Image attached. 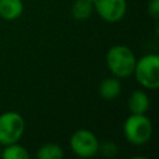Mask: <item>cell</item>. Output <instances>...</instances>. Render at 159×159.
<instances>
[{
  "instance_id": "obj_6",
  "label": "cell",
  "mask_w": 159,
  "mask_h": 159,
  "mask_svg": "<svg viewBox=\"0 0 159 159\" xmlns=\"http://www.w3.org/2000/svg\"><path fill=\"white\" fill-rule=\"evenodd\" d=\"M93 10L107 22L120 21L127 12V0H93Z\"/></svg>"
},
{
  "instance_id": "obj_10",
  "label": "cell",
  "mask_w": 159,
  "mask_h": 159,
  "mask_svg": "<svg viewBox=\"0 0 159 159\" xmlns=\"http://www.w3.org/2000/svg\"><path fill=\"white\" fill-rule=\"evenodd\" d=\"M93 12V4L89 0H75L71 7L72 16L78 20L83 21L87 20Z\"/></svg>"
},
{
  "instance_id": "obj_8",
  "label": "cell",
  "mask_w": 159,
  "mask_h": 159,
  "mask_svg": "<svg viewBox=\"0 0 159 159\" xmlns=\"http://www.w3.org/2000/svg\"><path fill=\"white\" fill-rule=\"evenodd\" d=\"M149 97L144 91L137 89L128 98V107L133 114H145L149 108Z\"/></svg>"
},
{
  "instance_id": "obj_12",
  "label": "cell",
  "mask_w": 159,
  "mask_h": 159,
  "mask_svg": "<svg viewBox=\"0 0 159 159\" xmlns=\"http://www.w3.org/2000/svg\"><path fill=\"white\" fill-rule=\"evenodd\" d=\"M0 155L4 159H27L30 157L26 148L17 144V142L5 145V148H4V150L1 152Z\"/></svg>"
},
{
  "instance_id": "obj_7",
  "label": "cell",
  "mask_w": 159,
  "mask_h": 159,
  "mask_svg": "<svg viewBox=\"0 0 159 159\" xmlns=\"http://www.w3.org/2000/svg\"><path fill=\"white\" fill-rule=\"evenodd\" d=\"M24 11L21 0H0V17L7 21L16 20Z\"/></svg>"
},
{
  "instance_id": "obj_11",
  "label": "cell",
  "mask_w": 159,
  "mask_h": 159,
  "mask_svg": "<svg viewBox=\"0 0 159 159\" xmlns=\"http://www.w3.org/2000/svg\"><path fill=\"white\" fill-rule=\"evenodd\" d=\"M39 159H61L63 158V149L55 143L43 144L36 153Z\"/></svg>"
},
{
  "instance_id": "obj_5",
  "label": "cell",
  "mask_w": 159,
  "mask_h": 159,
  "mask_svg": "<svg viewBox=\"0 0 159 159\" xmlns=\"http://www.w3.org/2000/svg\"><path fill=\"white\" fill-rule=\"evenodd\" d=\"M70 147L77 157L91 158L98 153L99 142L91 130L77 129L70 138Z\"/></svg>"
},
{
  "instance_id": "obj_3",
  "label": "cell",
  "mask_w": 159,
  "mask_h": 159,
  "mask_svg": "<svg viewBox=\"0 0 159 159\" xmlns=\"http://www.w3.org/2000/svg\"><path fill=\"white\" fill-rule=\"evenodd\" d=\"M125 139L134 145H143L149 142L153 134V124L145 114L129 116L123 124Z\"/></svg>"
},
{
  "instance_id": "obj_15",
  "label": "cell",
  "mask_w": 159,
  "mask_h": 159,
  "mask_svg": "<svg viewBox=\"0 0 159 159\" xmlns=\"http://www.w3.org/2000/svg\"><path fill=\"white\" fill-rule=\"evenodd\" d=\"M89 1H91V2H93V0H89Z\"/></svg>"
},
{
  "instance_id": "obj_2",
  "label": "cell",
  "mask_w": 159,
  "mask_h": 159,
  "mask_svg": "<svg viewBox=\"0 0 159 159\" xmlns=\"http://www.w3.org/2000/svg\"><path fill=\"white\" fill-rule=\"evenodd\" d=\"M133 75L142 87L157 89L159 87V56L149 53L137 60Z\"/></svg>"
},
{
  "instance_id": "obj_13",
  "label": "cell",
  "mask_w": 159,
  "mask_h": 159,
  "mask_svg": "<svg viewBox=\"0 0 159 159\" xmlns=\"http://www.w3.org/2000/svg\"><path fill=\"white\" fill-rule=\"evenodd\" d=\"M98 152H101L104 157H114L116 154H117V152H118V148H117V145L113 143V142H104V143H102V144H99V148H98Z\"/></svg>"
},
{
  "instance_id": "obj_4",
  "label": "cell",
  "mask_w": 159,
  "mask_h": 159,
  "mask_svg": "<svg viewBox=\"0 0 159 159\" xmlns=\"http://www.w3.org/2000/svg\"><path fill=\"white\" fill-rule=\"evenodd\" d=\"M25 132V120L16 112L0 114V145L12 144L20 140Z\"/></svg>"
},
{
  "instance_id": "obj_9",
  "label": "cell",
  "mask_w": 159,
  "mask_h": 159,
  "mask_svg": "<svg viewBox=\"0 0 159 159\" xmlns=\"http://www.w3.org/2000/svg\"><path fill=\"white\" fill-rule=\"evenodd\" d=\"M120 82L117 77H107L99 83V94L106 101H112L117 98L120 93Z\"/></svg>"
},
{
  "instance_id": "obj_16",
  "label": "cell",
  "mask_w": 159,
  "mask_h": 159,
  "mask_svg": "<svg viewBox=\"0 0 159 159\" xmlns=\"http://www.w3.org/2000/svg\"><path fill=\"white\" fill-rule=\"evenodd\" d=\"M0 154H1V148H0Z\"/></svg>"
},
{
  "instance_id": "obj_1",
  "label": "cell",
  "mask_w": 159,
  "mask_h": 159,
  "mask_svg": "<svg viewBox=\"0 0 159 159\" xmlns=\"http://www.w3.org/2000/svg\"><path fill=\"white\" fill-rule=\"evenodd\" d=\"M106 62L114 77L125 78L133 75L137 58L129 47L124 45H116L108 50Z\"/></svg>"
},
{
  "instance_id": "obj_14",
  "label": "cell",
  "mask_w": 159,
  "mask_h": 159,
  "mask_svg": "<svg viewBox=\"0 0 159 159\" xmlns=\"http://www.w3.org/2000/svg\"><path fill=\"white\" fill-rule=\"evenodd\" d=\"M148 11L153 19L159 17V0H150L148 5Z\"/></svg>"
}]
</instances>
